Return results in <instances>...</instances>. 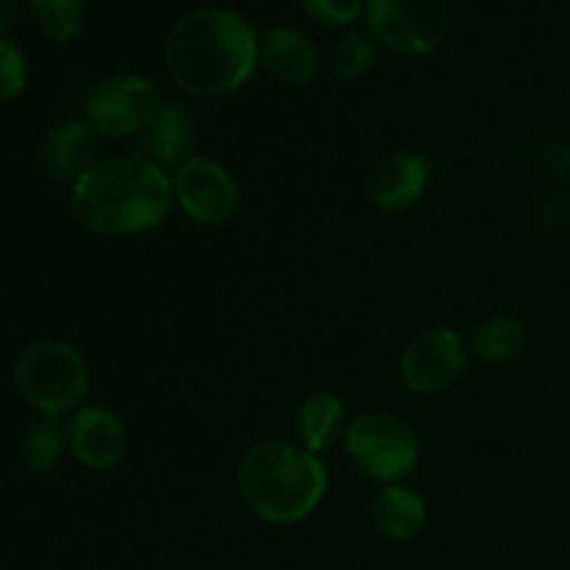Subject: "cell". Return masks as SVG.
Returning a JSON list of instances; mask_svg holds the SVG:
<instances>
[{
	"mask_svg": "<svg viewBox=\"0 0 570 570\" xmlns=\"http://www.w3.org/2000/svg\"><path fill=\"white\" fill-rule=\"evenodd\" d=\"M159 111L154 83L137 72H120L95 83L87 95L89 126L104 137H131Z\"/></svg>",
	"mask_w": 570,
	"mask_h": 570,
	"instance_id": "52a82bcc",
	"label": "cell"
},
{
	"mask_svg": "<svg viewBox=\"0 0 570 570\" xmlns=\"http://www.w3.org/2000/svg\"><path fill=\"white\" fill-rule=\"evenodd\" d=\"M429 165L415 150H393L373 165L367 195L384 212H404L426 193Z\"/></svg>",
	"mask_w": 570,
	"mask_h": 570,
	"instance_id": "8fae6325",
	"label": "cell"
},
{
	"mask_svg": "<svg viewBox=\"0 0 570 570\" xmlns=\"http://www.w3.org/2000/svg\"><path fill=\"white\" fill-rule=\"evenodd\" d=\"M239 495L267 523H298L326 495V468L304 445L262 440L239 462Z\"/></svg>",
	"mask_w": 570,
	"mask_h": 570,
	"instance_id": "3957f363",
	"label": "cell"
},
{
	"mask_svg": "<svg viewBox=\"0 0 570 570\" xmlns=\"http://www.w3.org/2000/svg\"><path fill=\"white\" fill-rule=\"evenodd\" d=\"M529 332L518 317H493L473 334V351L488 362H510L527 348Z\"/></svg>",
	"mask_w": 570,
	"mask_h": 570,
	"instance_id": "e0dca14e",
	"label": "cell"
},
{
	"mask_svg": "<svg viewBox=\"0 0 570 570\" xmlns=\"http://www.w3.org/2000/svg\"><path fill=\"white\" fill-rule=\"evenodd\" d=\"M373 523L390 540H412L426 527V501L410 488L387 484L373 499Z\"/></svg>",
	"mask_w": 570,
	"mask_h": 570,
	"instance_id": "9a60e30c",
	"label": "cell"
},
{
	"mask_svg": "<svg viewBox=\"0 0 570 570\" xmlns=\"http://www.w3.org/2000/svg\"><path fill=\"white\" fill-rule=\"evenodd\" d=\"M70 449L89 471H109L126 456L128 432L109 406H83L70 423Z\"/></svg>",
	"mask_w": 570,
	"mask_h": 570,
	"instance_id": "30bf717a",
	"label": "cell"
},
{
	"mask_svg": "<svg viewBox=\"0 0 570 570\" xmlns=\"http://www.w3.org/2000/svg\"><path fill=\"white\" fill-rule=\"evenodd\" d=\"M17 387L22 399L45 415H65L81 404L89 390L83 356L61 340L31 343L17 360Z\"/></svg>",
	"mask_w": 570,
	"mask_h": 570,
	"instance_id": "277c9868",
	"label": "cell"
},
{
	"mask_svg": "<svg viewBox=\"0 0 570 570\" xmlns=\"http://www.w3.org/2000/svg\"><path fill=\"white\" fill-rule=\"evenodd\" d=\"M17 22V3L14 0H0V37Z\"/></svg>",
	"mask_w": 570,
	"mask_h": 570,
	"instance_id": "603a6c76",
	"label": "cell"
},
{
	"mask_svg": "<svg viewBox=\"0 0 570 570\" xmlns=\"http://www.w3.org/2000/svg\"><path fill=\"white\" fill-rule=\"evenodd\" d=\"M345 406L334 393H315L298 406L295 412V432H298L301 445L312 454L332 449L343 434Z\"/></svg>",
	"mask_w": 570,
	"mask_h": 570,
	"instance_id": "2e32d148",
	"label": "cell"
},
{
	"mask_svg": "<svg viewBox=\"0 0 570 570\" xmlns=\"http://www.w3.org/2000/svg\"><path fill=\"white\" fill-rule=\"evenodd\" d=\"M259 56L267 70L284 83L304 87L317 76V50L295 28H271L259 42Z\"/></svg>",
	"mask_w": 570,
	"mask_h": 570,
	"instance_id": "7c38bea8",
	"label": "cell"
},
{
	"mask_svg": "<svg viewBox=\"0 0 570 570\" xmlns=\"http://www.w3.org/2000/svg\"><path fill=\"white\" fill-rule=\"evenodd\" d=\"M465 371V343L454 328H429L406 345L401 376L412 393H443Z\"/></svg>",
	"mask_w": 570,
	"mask_h": 570,
	"instance_id": "9c48e42d",
	"label": "cell"
},
{
	"mask_svg": "<svg viewBox=\"0 0 570 570\" xmlns=\"http://www.w3.org/2000/svg\"><path fill=\"white\" fill-rule=\"evenodd\" d=\"M28 61L9 37H0V104L14 100L26 89Z\"/></svg>",
	"mask_w": 570,
	"mask_h": 570,
	"instance_id": "44dd1931",
	"label": "cell"
},
{
	"mask_svg": "<svg viewBox=\"0 0 570 570\" xmlns=\"http://www.w3.org/2000/svg\"><path fill=\"white\" fill-rule=\"evenodd\" d=\"M345 451L367 479L399 484L410 476L421 456L417 434L404 417L390 412H367L345 432Z\"/></svg>",
	"mask_w": 570,
	"mask_h": 570,
	"instance_id": "5b68a950",
	"label": "cell"
},
{
	"mask_svg": "<svg viewBox=\"0 0 570 570\" xmlns=\"http://www.w3.org/2000/svg\"><path fill=\"white\" fill-rule=\"evenodd\" d=\"M31 9L42 33L53 42H70L81 33V0H31Z\"/></svg>",
	"mask_w": 570,
	"mask_h": 570,
	"instance_id": "ac0fdd59",
	"label": "cell"
},
{
	"mask_svg": "<svg viewBox=\"0 0 570 570\" xmlns=\"http://www.w3.org/2000/svg\"><path fill=\"white\" fill-rule=\"evenodd\" d=\"M259 59V39L232 9H195L173 26L165 65L184 92L217 98L243 87Z\"/></svg>",
	"mask_w": 570,
	"mask_h": 570,
	"instance_id": "6da1fadb",
	"label": "cell"
},
{
	"mask_svg": "<svg viewBox=\"0 0 570 570\" xmlns=\"http://www.w3.org/2000/svg\"><path fill=\"white\" fill-rule=\"evenodd\" d=\"M178 206L200 226H226L239 206V189L232 173L204 156H189L173 173Z\"/></svg>",
	"mask_w": 570,
	"mask_h": 570,
	"instance_id": "ba28073f",
	"label": "cell"
},
{
	"mask_svg": "<svg viewBox=\"0 0 570 570\" xmlns=\"http://www.w3.org/2000/svg\"><path fill=\"white\" fill-rule=\"evenodd\" d=\"M61 451H65V432H61V423L53 415H48L26 434L22 460H26L28 471L48 473L59 462Z\"/></svg>",
	"mask_w": 570,
	"mask_h": 570,
	"instance_id": "d6986e66",
	"label": "cell"
},
{
	"mask_svg": "<svg viewBox=\"0 0 570 570\" xmlns=\"http://www.w3.org/2000/svg\"><path fill=\"white\" fill-rule=\"evenodd\" d=\"M173 176L148 156L98 161L76 178L72 215L87 228L111 237L159 226L173 206Z\"/></svg>",
	"mask_w": 570,
	"mask_h": 570,
	"instance_id": "7a4b0ae2",
	"label": "cell"
},
{
	"mask_svg": "<svg viewBox=\"0 0 570 570\" xmlns=\"http://www.w3.org/2000/svg\"><path fill=\"white\" fill-rule=\"evenodd\" d=\"M95 128L83 120H61L45 139V170L53 178H78L92 167L98 154Z\"/></svg>",
	"mask_w": 570,
	"mask_h": 570,
	"instance_id": "4fadbf2b",
	"label": "cell"
},
{
	"mask_svg": "<svg viewBox=\"0 0 570 570\" xmlns=\"http://www.w3.org/2000/svg\"><path fill=\"white\" fill-rule=\"evenodd\" d=\"M195 145V120L184 106H161L145 128V150L156 165H181Z\"/></svg>",
	"mask_w": 570,
	"mask_h": 570,
	"instance_id": "5bb4252c",
	"label": "cell"
},
{
	"mask_svg": "<svg viewBox=\"0 0 570 570\" xmlns=\"http://www.w3.org/2000/svg\"><path fill=\"white\" fill-rule=\"evenodd\" d=\"M306 14L323 26H348L365 9V0H301Z\"/></svg>",
	"mask_w": 570,
	"mask_h": 570,
	"instance_id": "7402d4cb",
	"label": "cell"
},
{
	"mask_svg": "<svg viewBox=\"0 0 570 570\" xmlns=\"http://www.w3.org/2000/svg\"><path fill=\"white\" fill-rule=\"evenodd\" d=\"M373 42L365 37V33H351L343 42L337 45V53H334V70L343 81H354L360 78L367 67L373 65Z\"/></svg>",
	"mask_w": 570,
	"mask_h": 570,
	"instance_id": "ffe728a7",
	"label": "cell"
},
{
	"mask_svg": "<svg viewBox=\"0 0 570 570\" xmlns=\"http://www.w3.org/2000/svg\"><path fill=\"white\" fill-rule=\"evenodd\" d=\"M367 26L399 53H432L449 33L445 0H367Z\"/></svg>",
	"mask_w": 570,
	"mask_h": 570,
	"instance_id": "8992f818",
	"label": "cell"
}]
</instances>
